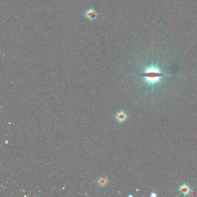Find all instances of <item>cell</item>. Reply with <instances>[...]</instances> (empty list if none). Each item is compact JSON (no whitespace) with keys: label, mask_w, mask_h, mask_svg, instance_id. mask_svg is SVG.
Returning a JSON list of instances; mask_svg holds the SVG:
<instances>
[{"label":"cell","mask_w":197,"mask_h":197,"mask_svg":"<svg viewBox=\"0 0 197 197\" xmlns=\"http://www.w3.org/2000/svg\"><path fill=\"white\" fill-rule=\"evenodd\" d=\"M151 196H152V197H153V196H155V197H156V194L155 193H152V194H151Z\"/></svg>","instance_id":"obj_6"},{"label":"cell","mask_w":197,"mask_h":197,"mask_svg":"<svg viewBox=\"0 0 197 197\" xmlns=\"http://www.w3.org/2000/svg\"><path fill=\"white\" fill-rule=\"evenodd\" d=\"M179 191L180 192V193L186 196V195H188L190 192V188L189 187V186L184 184L183 186H182L179 189Z\"/></svg>","instance_id":"obj_5"},{"label":"cell","mask_w":197,"mask_h":197,"mask_svg":"<svg viewBox=\"0 0 197 197\" xmlns=\"http://www.w3.org/2000/svg\"><path fill=\"white\" fill-rule=\"evenodd\" d=\"M109 183V180H108V178L107 177H106L105 176H101L100 177H99L95 183L97 184V186L101 188H104L105 187H106L108 184Z\"/></svg>","instance_id":"obj_3"},{"label":"cell","mask_w":197,"mask_h":197,"mask_svg":"<svg viewBox=\"0 0 197 197\" xmlns=\"http://www.w3.org/2000/svg\"><path fill=\"white\" fill-rule=\"evenodd\" d=\"M165 75L162 72L157 66L152 64L146 68L144 72L139 74L138 76L143 78L145 82L148 83L152 86H154L160 81L161 78Z\"/></svg>","instance_id":"obj_1"},{"label":"cell","mask_w":197,"mask_h":197,"mask_svg":"<svg viewBox=\"0 0 197 197\" xmlns=\"http://www.w3.org/2000/svg\"><path fill=\"white\" fill-rule=\"evenodd\" d=\"M100 16V13H98L93 7L91 5L86 7L82 13V17L84 19L90 20L91 22H94L97 20Z\"/></svg>","instance_id":"obj_2"},{"label":"cell","mask_w":197,"mask_h":197,"mask_svg":"<svg viewBox=\"0 0 197 197\" xmlns=\"http://www.w3.org/2000/svg\"><path fill=\"white\" fill-rule=\"evenodd\" d=\"M127 118L128 116L127 113L122 110L118 112L115 115V118L119 123H123L127 119Z\"/></svg>","instance_id":"obj_4"}]
</instances>
